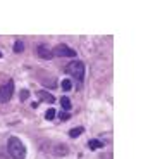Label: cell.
I'll list each match as a JSON object with an SVG mask.
<instances>
[{
  "label": "cell",
  "mask_w": 148,
  "mask_h": 159,
  "mask_svg": "<svg viewBox=\"0 0 148 159\" xmlns=\"http://www.w3.org/2000/svg\"><path fill=\"white\" fill-rule=\"evenodd\" d=\"M36 52H38V57H41V59H52L53 57V54H52V50L48 47H45V45H38L36 47Z\"/></svg>",
  "instance_id": "cell-5"
},
{
  "label": "cell",
  "mask_w": 148,
  "mask_h": 159,
  "mask_svg": "<svg viewBox=\"0 0 148 159\" xmlns=\"http://www.w3.org/2000/svg\"><path fill=\"white\" fill-rule=\"evenodd\" d=\"M62 88H64L66 92H69L72 88V83H71V80H64V81H62Z\"/></svg>",
  "instance_id": "cell-12"
},
{
  "label": "cell",
  "mask_w": 148,
  "mask_h": 159,
  "mask_svg": "<svg viewBox=\"0 0 148 159\" xmlns=\"http://www.w3.org/2000/svg\"><path fill=\"white\" fill-rule=\"evenodd\" d=\"M23 50H24V43L23 42H16V43H14V52H16V54H21Z\"/></svg>",
  "instance_id": "cell-11"
},
{
  "label": "cell",
  "mask_w": 148,
  "mask_h": 159,
  "mask_svg": "<svg viewBox=\"0 0 148 159\" xmlns=\"http://www.w3.org/2000/svg\"><path fill=\"white\" fill-rule=\"evenodd\" d=\"M59 119L66 121V119H69V114H67V112H59Z\"/></svg>",
  "instance_id": "cell-14"
},
{
  "label": "cell",
  "mask_w": 148,
  "mask_h": 159,
  "mask_svg": "<svg viewBox=\"0 0 148 159\" xmlns=\"http://www.w3.org/2000/svg\"><path fill=\"white\" fill-rule=\"evenodd\" d=\"M60 106H62L64 111H71V100H69L67 97H62V99H60Z\"/></svg>",
  "instance_id": "cell-8"
},
{
  "label": "cell",
  "mask_w": 148,
  "mask_h": 159,
  "mask_svg": "<svg viewBox=\"0 0 148 159\" xmlns=\"http://www.w3.org/2000/svg\"><path fill=\"white\" fill-rule=\"evenodd\" d=\"M19 97H21V100H26V99L29 97V92L26 90V88H24V90H21V92H19Z\"/></svg>",
  "instance_id": "cell-13"
},
{
  "label": "cell",
  "mask_w": 148,
  "mask_h": 159,
  "mask_svg": "<svg viewBox=\"0 0 148 159\" xmlns=\"http://www.w3.org/2000/svg\"><path fill=\"white\" fill-rule=\"evenodd\" d=\"M0 57H2V52H0Z\"/></svg>",
  "instance_id": "cell-15"
},
{
  "label": "cell",
  "mask_w": 148,
  "mask_h": 159,
  "mask_svg": "<svg viewBox=\"0 0 148 159\" xmlns=\"http://www.w3.org/2000/svg\"><path fill=\"white\" fill-rule=\"evenodd\" d=\"M81 133H83V128L78 126V128H72V130L69 131V137H71V139H78V137H79Z\"/></svg>",
  "instance_id": "cell-9"
},
{
  "label": "cell",
  "mask_w": 148,
  "mask_h": 159,
  "mask_svg": "<svg viewBox=\"0 0 148 159\" xmlns=\"http://www.w3.org/2000/svg\"><path fill=\"white\" fill-rule=\"evenodd\" d=\"M14 93V81L12 80H7L2 87H0V100L2 102H9Z\"/></svg>",
  "instance_id": "cell-3"
},
{
  "label": "cell",
  "mask_w": 148,
  "mask_h": 159,
  "mask_svg": "<svg viewBox=\"0 0 148 159\" xmlns=\"http://www.w3.org/2000/svg\"><path fill=\"white\" fill-rule=\"evenodd\" d=\"M66 73L71 75L72 78L78 80V81H83L84 80V64L81 62V61H72L71 64H67Z\"/></svg>",
  "instance_id": "cell-2"
},
{
  "label": "cell",
  "mask_w": 148,
  "mask_h": 159,
  "mask_svg": "<svg viewBox=\"0 0 148 159\" xmlns=\"http://www.w3.org/2000/svg\"><path fill=\"white\" fill-rule=\"evenodd\" d=\"M36 95H38V99H40V100H43V102H48V104L55 102V97L50 95V93H48L47 90H40V92H36Z\"/></svg>",
  "instance_id": "cell-6"
},
{
  "label": "cell",
  "mask_w": 148,
  "mask_h": 159,
  "mask_svg": "<svg viewBox=\"0 0 148 159\" xmlns=\"http://www.w3.org/2000/svg\"><path fill=\"white\" fill-rule=\"evenodd\" d=\"M7 149H9V154L14 159H24V156H26V149H24L23 142H21L17 137H11V139H9Z\"/></svg>",
  "instance_id": "cell-1"
},
{
  "label": "cell",
  "mask_w": 148,
  "mask_h": 159,
  "mask_svg": "<svg viewBox=\"0 0 148 159\" xmlns=\"http://www.w3.org/2000/svg\"><path fill=\"white\" fill-rule=\"evenodd\" d=\"M55 116H57V111H55V109H48V111L45 112V118H47L48 121H52V119L55 118Z\"/></svg>",
  "instance_id": "cell-10"
},
{
  "label": "cell",
  "mask_w": 148,
  "mask_h": 159,
  "mask_svg": "<svg viewBox=\"0 0 148 159\" xmlns=\"http://www.w3.org/2000/svg\"><path fill=\"white\" fill-rule=\"evenodd\" d=\"M88 147L91 149V151H96V149H102V147H104V142L93 139V140H90V142H88Z\"/></svg>",
  "instance_id": "cell-7"
},
{
  "label": "cell",
  "mask_w": 148,
  "mask_h": 159,
  "mask_svg": "<svg viewBox=\"0 0 148 159\" xmlns=\"http://www.w3.org/2000/svg\"><path fill=\"white\" fill-rule=\"evenodd\" d=\"M53 56H59V57H76V50L71 47H67V45H57L55 48L52 50Z\"/></svg>",
  "instance_id": "cell-4"
}]
</instances>
